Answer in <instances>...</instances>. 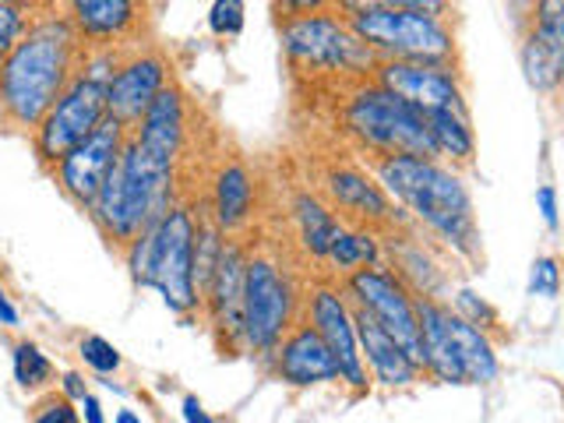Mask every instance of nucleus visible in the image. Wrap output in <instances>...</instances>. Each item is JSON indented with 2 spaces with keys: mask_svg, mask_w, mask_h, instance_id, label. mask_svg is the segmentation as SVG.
<instances>
[{
  "mask_svg": "<svg viewBox=\"0 0 564 423\" xmlns=\"http://www.w3.org/2000/svg\"><path fill=\"white\" fill-rule=\"evenodd\" d=\"M88 46L70 25L67 8H40L22 43L0 64V128L35 134L57 99L82 75Z\"/></svg>",
  "mask_w": 564,
  "mask_h": 423,
  "instance_id": "f257e3e1",
  "label": "nucleus"
},
{
  "mask_svg": "<svg viewBox=\"0 0 564 423\" xmlns=\"http://www.w3.org/2000/svg\"><path fill=\"white\" fill-rule=\"evenodd\" d=\"M360 163L375 173L388 198L405 212V219L423 237L448 247L455 258H480V226L473 216L469 191L452 166L420 155H375Z\"/></svg>",
  "mask_w": 564,
  "mask_h": 423,
  "instance_id": "f03ea898",
  "label": "nucleus"
},
{
  "mask_svg": "<svg viewBox=\"0 0 564 423\" xmlns=\"http://www.w3.org/2000/svg\"><path fill=\"white\" fill-rule=\"evenodd\" d=\"M352 35L378 61H410L434 67H458V43L448 29V4L427 0H399V4H335Z\"/></svg>",
  "mask_w": 564,
  "mask_h": 423,
  "instance_id": "7ed1b4c3",
  "label": "nucleus"
},
{
  "mask_svg": "<svg viewBox=\"0 0 564 423\" xmlns=\"http://www.w3.org/2000/svg\"><path fill=\"white\" fill-rule=\"evenodd\" d=\"M173 205H176V166L145 155L134 145V138H128L120 166L99 191V198L88 208V216H93L106 243L117 247L123 254L145 229H152L163 219Z\"/></svg>",
  "mask_w": 564,
  "mask_h": 423,
  "instance_id": "20e7f679",
  "label": "nucleus"
},
{
  "mask_svg": "<svg viewBox=\"0 0 564 423\" xmlns=\"http://www.w3.org/2000/svg\"><path fill=\"white\" fill-rule=\"evenodd\" d=\"M335 99H339L335 102L339 134L352 141L360 159H375V155L437 159L423 113H416L410 102H402L388 88H381L375 78L343 82Z\"/></svg>",
  "mask_w": 564,
  "mask_h": 423,
  "instance_id": "39448f33",
  "label": "nucleus"
},
{
  "mask_svg": "<svg viewBox=\"0 0 564 423\" xmlns=\"http://www.w3.org/2000/svg\"><path fill=\"white\" fill-rule=\"evenodd\" d=\"M194 243H198V216L191 205L176 202L123 251L138 286L155 290L173 314L202 311V293L194 282Z\"/></svg>",
  "mask_w": 564,
  "mask_h": 423,
  "instance_id": "423d86ee",
  "label": "nucleus"
},
{
  "mask_svg": "<svg viewBox=\"0 0 564 423\" xmlns=\"http://www.w3.org/2000/svg\"><path fill=\"white\" fill-rule=\"evenodd\" d=\"M300 11L304 14H286L279 22L282 50H286L293 70L311 78H328L332 85L370 78L378 57L352 35L339 8L300 4Z\"/></svg>",
  "mask_w": 564,
  "mask_h": 423,
  "instance_id": "0eeeda50",
  "label": "nucleus"
},
{
  "mask_svg": "<svg viewBox=\"0 0 564 423\" xmlns=\"http://www.w3.org/2000/svg\"><path fill=\"white\" fill-rule=\"evenodd\" d=\"M120 61H123V50L88 53L82 75L70 82V88L40 123V131L32 134V149L43 170L57 166L67 152H75L82 141L110 117V99H106V93H110V78Z\"/></svg>",
  "mask_w": 564,
  "mask_h": 423,
  "instance_id": "6e6552de",
  "label": "nucleus"
},
{
  "mask_svg": "<svg viewBox=\"0 0 564 423\" xmlns=\"http://www.w3.org/2000/svg\"><path fill=\"white\" fill-rule=\"evenodd\" d=\"M304 304L293 275L282 269L275 254H247L243 279V349L254 357H272V349L286 339V332L300 322Z\"/></svg>",
  "mask_w": 564,
  "mask_h": 423,
  "instance_id": "1a4fd4ad",
  "label": "nucleus"
},
{
  "mask_svg": "<svg viewBox=\"0 0 564 423\" xmlns=\"http://www.w3.org/2000/svg\"><path fill=\"white\" fill-rule=\"evenodd\" d=\"M322 198L332 205L343 226L352 229H370V234L388 237L395 229L410 226L405 212L388 198L384 187L375 181L364 163H332L322 173Z\"/></svg>",
  "mask_w": 564,
  "mask_h": 423,
  "instance_id": "9d476101",
  "label": "nucleus"
},
{
  "mask_svg": "<svg viewBox=\"0 0 564 423\" xmlns=\"http://www.w3.org/2000/svg\"><path fill=\"white\" fill-rule=\"evenodd\" d=\"M349 300L375 317V322L392 335V339L410 352V360L423 370V343H420V322H416V296L405 282L388 269V264H375V269H360L343 282Z\"/></svg>",
  "mask_w": 564,
  "mask_h": 423,
  "instance_id": "9b49d317",
  "label": "nucleus"
},
{
  "mask_svg": "<svg viewBox=\"0 0 564 423\" xmlns=\"http://www.w3.org/2000/svg\"><path fill=\"white\" fill-rule=\"evenodd\" d=\"M131 128H123L120 120L106 117L99 128L88 134L75 152H67L57 166H53V181L64 191V198L78 208H93L99 191L120 166V155L128 149Z\"/></svg>",
  "mask_w": 564,
  "mask_h": 423,
  "instance_id": "f8f14e48",
  "label": "nucleus"
},
{
  "mask_svg": "<svg viewBox=\"0 0 564 423\" xmlns=\"http://www.w3.org/2000/svg\"><path fill=\"white\" fill-rule=\"evenodd\" d=\"M304 317L325 339L335 367H339V381L352 388V395L370 392V370L364 364L357 325H352V311L343 293V282L339 286L335 282H317L311 296L304 300Z\"/></svg>",
  "mask_w": 564,
  "mask_h": 423,
  "instance_id": "ddd939ff",
  "label": "nucleus"
},
{
  "mask_svg": "<svg viewBox=\"0 0 564 423\" xmlns=\"http://www.w3.org/2000/svg\"><path fill=\"white\" fill-rule=\"evenodd\" d=\"M381 88H388L402 102H410L416 113L431 117L441 110L469 113L463 67H434V64H410V61H378L370 70Z\"/></svg>",
  "mask_w": 564,
  "mask_h": 423,
  "instance_id": "4468645a",
  "label": "nucleus"
},
{
  "mask_svg": "<svg viewBox=\"0 0 564 423\" xmlns=\"http://www.w3.org/2000/svg\"><path fill=\"white\" fill-rule=\"evenodd\" d=\"M243 279H247V247L240 240H226L216 272L205 290L208 325L223 352L243 349Z\"/></svg>",
  "mask_w": 564,
  "mask_h": 423,
  "instance_id": "2eb2a0df",
  "label": "nucleus"
},
{
  "mask_svg": "<svg viewBox=\"0 0 564 423\" xmlns=\"http://www.w3.org/2000/svg\"><path fill=\"white\" fill-rule=\"evenodd\" d=\"M170 85V64L166 53L159 50H131L123 53L110 78V117L120 120L123 128H138V120L149 113V106L159 99V93Z\"/></svg>",
  "mask_w": 564,
  "mask_h": 423,
  "instance_id": "dca6fc26",
  "label": "nucleus"
},
{
  "mask_svg": "<svg viewBox=\"0 0 564 423\" xmlns=\"http://www.w3.org/2000/svg\"><path fill=\"white\" fill-rule=\"evenodd\" d=\"M519 57L525 82L536 93H554L564 82V0H543L522 32Z\"/></svg>",
  "mask_w": 564,
  "mask_h": 423,
  "instance_id": "f3484780",
  "label": "nucleus"
},
{
  "mask_svg": "<svg viewBox=\"0 0 564 423\" xmlns=\"http://www.w3.org/2000/svg\"><path fill=\"white\" fill-rule=\"evenodd\" d=\"M269 367H272V375L290 388H314V384L339 381V367H335L325 339L314 332V325L304 314H300V322L286 332V339L272 349Z\"/></svg>",
  "mask_w": 564,
  "mask_h": 423,
  "instance_id": "a211bd4d",
  "label": "nucleus"
},
{
  "mask_svg": "<svg viewBox=\"0 0 564 423\" xmlns=\"http://www.w3.org/2000/svg\"><path fill=\"white\" fill-rule=\"evenodd\" d=\"M187 96L181 85H166L163 93H159V99L149 106V113L138 120V128L131 131L134 145L159 159V163H170L176 166L184 155V145H187Z\"/></svg>",
  "mask_w": 564,
  "mask_h": 423,
  "instance_id": "6ab92c4d",
  "label": "nucleus"
},
{
  "mask_svg": "<svg viewBox=\"0 0 564 423\" xmlns=\"http://www.w3.org/2000/svg\"><path fill=\"white\" fill-rule=\"evenodd\" d=\"M67 18L78 29L88 53H96L131 43L145 22V8L134 0H75V4H67Z\"/></svg>",
  "mask_w": 564,
  "mask_h": 423,
  "instance_id": "aec40b11",
  "label": "nucleus"
},
{
  "mask_svg": "<svg viewBox=\"0 0 564 423\" xmlns=\"http://www.w3.org/2000/svg\"><path fill=\"white\" fill-rule=\"evenodd\" d=\"M349 311H352V325H357V339H360V352H364L370 378L384 388H405V384L420 381V375H423L420 364L410 360V352H405L392 335H388L375 317L357 304V300H349Z\"/></svg>",
  "mask_w": 564,
  "mask_h": 423,
  "instance_id": "412c9836",
  "label": "nucleus"
},
{
  "mask_svg": "<svg viewBox=\"0 0 564 423\" xmlns=\"http://www.w3.org/2000/svg\"><path fill=\"white\" fill-rule=\"evenodd\" d=\"M258 202V181L243 159H223V166L212 173L208 216L226 234H240L251 223Z\"/></svg>",
  "mask_w": 564,
  "mask_h": 423,
  "instance_id": "4be33fe9",
  "label": "nucleus"
},
{
  "mask_svg": "<svg viewBox=\"0 0 564 423\" xmlns=\"http://www.w3.org/2000/svg\"><path fill=\"white\" fill-rule=\"evenodd\" d=\"M448 300L416 296V322L423 343V375H431L441 384H466L463 364L455 357V343L448 332Z\"/></svg>",
  "mask_w": 564,
  "mask_h": 423,
  "instance_id": "5701e85b",
  "label": "nucleus"
},
{
  "mask_svg": "<svg viewBox=\"0 0 564 423\" xmlns=\"http://www.w3.org/2000/svg\"><path fill=\"white\" fill-rule=\"evenodd\" d=\"M290 219H293L296 240H300V247H304V254L314 261H325L332 243L339 240V234L346 229L339 223V216L332 212V205L317 191H296L293 194Z\"/></svg>",
  "mask_w": 564,
  "mask_h": 423,
  "instance_id": "b1692460",
  "label": "nucleus"
},
{
  "mask_svg": "<svg viewBox=\"0 0 564 423\" xmlns=\"http://www.w3.org/2000/svg\"><path fill=\"white\" fill-rule=\"evenodd\" d=\"M448 332H452V343H455V357L463 364V375L466 384H487L498 378V352H494V343L480 328H473L466 317H458L455 311L448 314Z\"/></svg>",
  "mask_w": 564,
  "mask_h": 423,
  "instance_id": "393cba45",
  "label": "nucleus"
},
{
  "mask_svg": "<svg viewBox=\"0 0 564 423\" xmlns=\"http://www.w3.org/2000/svg\"><path fill=\"white\" fill-rule=\"evenodd\" d=\"M427 120L431 141L437 149V159H448L452 170H469L473 155H476V138H473V120L469 113H455V110H441L423 117Z\"/></svg>",
  "mask_w": 564,
  "mask_h": 423,
  "instance_id": "a878e982",
  "label": "nucleus"
},
{
  "mask_svg": "<svg viewBox=\"0 0 564 423\" xmlns=\"http://www.w3.org/2000/svg\"><path fill=\"white\" fill-rule=\"evenodd\" d=\"M325 264L332 269V275H339V282H346L349 275H357L360 269H375V264H384V243H381L378 234H370V229L346 226L343 234H339V240L332 243Z\"/></svg>",
  "mask_w": 564,
  "mask_h": 423,
  "instance_id": "bb28decb",
  "label": "nucleus"
},
{
  "mask_svg": "<svg viewBox=\"0 0 564 423\" xmlns=\"http://www.w3.org/2000/svg\"><path fill=\"white\" fill-rule=\"evenodd\" d=\"M458 317H466V322L473 325V328H480L487 339L494 343V339H505V328H501V314L494 311L487 300H480L473 290H458L455 296H452V304H448Z\"/></svg>",
  "mask_w": 564,
  "mask_h": 423,
  "instance_id": "cd10ccee",
  "label": "nucleus"
},
{
  "mask_svg": "<svg viewBox=\"0 0 564 423\" xmlns=\"http://www.w3.org/2000/svg\"><path fill=\"white\" fill-rule=\"evenodd\" d=\"M14 378L22 388H29V392H32V388L50 384V378H53L50 357L32 339H18L14 343Z\"/></svg>",
  "mask_w": 564,
  "mask_h": 423,
  "instance_id": "c85d7f7f",
  "label": "nucleus"
},
{
  "mask_svg": "<svg viewBox=\"0 0 564 423\" xmlns=\"http://www.w3.org/2000/svg\"><path fill=\"white\" fill-rule=\"evenodd\" d=\"M35 4H11V0H0V64L11 57V50L22 43V35L29 32Z\"/></svg>",
  "mask_w": 564,
  "mask_h": 423,
  "instance_id": "c756f323",
  "label": "nucleus"
},
{
  "mask_svg": "<svg viewBox=\"0 0 564 423\" xmlns=\"http://www.w3.org/2000/svg\"><path fill=\"white\" fill-rule=\"evenodd\" d=\"M32 423H82V416L64 392H46L32 405Z\"/></svg>",
  "mask_w": 564,
  "mask_h": 423,
  "instance_id": "7c9ffc66",
  "label": "nucleus"
},
{
  "mask_svg": "<svg viewBox=\"0 0 564 423\" xmlns=\"http://www.w3.org/2000/svg\"><path fill=\"white\" fill-rule=\"evenodd\" d=\"M78 352H82V360L96 370V375H113V370L120 367V352H117V346H113V343H106L102 335H85L82 346H78Z\"/></svg>",
  "mask_w": 564,
  "mask_h": 423,
  "instance_id": "2f4dec72",
  "label": "nucleus"
},
{
  "mask_svg": "<svg viewBox=\"0 0 564 423\" xmlns=\"http://www.w3.org/2000/svg\"><path fill=\"white\" fill-rule=\"evenodd\" d=\"M208 29L216 35H240V29H243V4L240 0H216L208 11Z\"/></svg>",
  "mask_w": 564,
  "mask_h": 423,
  "instance_id": "473e14b6",
  "label": "nucleus"
},
{
  "mask_svg": "<svg viewBox=\"0 0 564 423\" xmlns=\"http://www.w3.org/2000/svg\"><path fill=\"white\" fill-rule=\"evenodd\" d=\"M561 290V264L557 258H536L529 272V293L533 296H557Z\"/></svg>",
  "mask_w": 564,
  "mask_h": 423,
  "instance_id": "72a5a7b5",
  "label": "nucleus"
},
{
  "mask_svg": "<svg viewBox=\"0 0 564 423\" xmlns=\"http://www.w3.org/2000/svg\"><path fill=\"white\" fill-rule=\"evenodd\" d=\"M536 205H540L543 223L551 226V229H557V194H554L551 184H543V187L536 191Z\"/></svg>",
  "mask_w": 564,
  "mask_h": 423,
  "instance_id": "f704fd0d",
  "label": "nucleus"
},
{
  "mask_svg": "<svg viewBox=\"0 0 564 423\" xmlns=\"http://www.w3.org/2000/svg\"><path fill=\"white\" fill-rule=\"evenodd\" d=\"M64 395L70 399V402H82L85 395H88V388H85V378L78 375V370H67V375H64Z\"/></svg>",
  "mask_w": 564,
  "mask_h": 423,
  "instance_id": "c9c22d12",
  "label": "nucleus"
},
{
  "mask_svg": "<svg viewBox=\"0 0 564 423\" xmlns=\"http://www.w3.org/2000/svg\"><path fill=\"white\" fill-rule=\"evenodd\" d=\"M184 420H187V423H216V420H212V416L202 410V402L194 399V395L184 399Z\"/></svg>",
  "mask_w": 564,
  "mask_h": 423,
  "instance_id": "e433bc0d",
  "label": "nucleus"
},
{
  "mask_svg": "<svg viewBox=\"0 0 564 423\" xmlns=\"http://www.w3.org/2000/svg\"><path fill=\"white\" fill-rule=\"evenodd\" d=\"M0 322H4L8 328H14V325H18V311L11 307V300H8L4 286H0Z\"/></svg>",
  "mask_w": 564,
  "mask_h": 423,
  "instance_id": "4c0bfd02",
  "label": "nucleus"
},
{
  "mask_svg": "<svg viewBox=\"0 0 564 423\" xmlns=\"http://www.w3.org/2000/svg\"><path fill=\"white\" fill-rule=\"evenodd\" d=\"M82 405H85V423H102V410H99V399L88 392L85 399H82Z\"/></svg>",
  "mask_w": 564,
  "mask_h": 423,
  "instance_id": "58836bf2",
  "label": "nucleus"
},
{
  "mask_svg": "<svg viewBox=\"0 0 564 423\" xmlns=\"http://www.w3.org/2000/svg\"><path fill=\"white\" fill-rule=\"evenodd\" d=\"M117 423H141V416H134L131 410H120L117 413Z\"/></svg>",
  "mask_w": 564,
  "mask_h": 423,
  "instance_id": "ea45409f",
  "label": "nucleus"
}]
</instances>
